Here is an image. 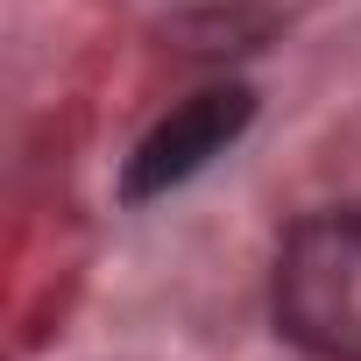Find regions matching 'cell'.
Returning a JSON list of instances; mask_svg holds the SVG:
<instances>
[{
  "label": "cell",
  "instance_id": "1",
  "mask_svg": "<svg viewBox=\"0 0 361 361\" xmlns=\"http://www.w3.org/2000/svg\"><path fill=\"white\" fill-rule=\"evenodd\" d=\"M283 340L319 361H361V206L312 213L276 248L269 283Z\"/></svg>",
  "mask_w": 361,
  "mask_h": 361
},
{
  "label": "cell",
  "instance_id": "2",
  "mask_svg": "<svg viewBox=\"0 0 361 361\" xmlns=\"http://www.w3.org/2000/svg\"><path fill=\"white\" fill-rule=\"evenodd\" d=\"M248 121H255V92H248V85H206V92H192V99H177V106L135 142V156H128V170H121V199H128V206H149V199L177 192V185L199 177L213 156H227Z\"/></svg>",
  "mask_w": 361,
  "mask_h": 361
}]
</instances>
